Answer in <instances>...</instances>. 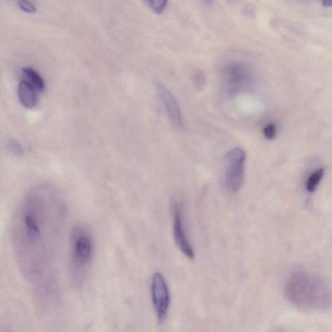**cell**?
<instances>
[{
  "instance_id": "1",
  "label": "cell",
  "mask_w": 332,
  "mask_h": 332,
  "mask_svg": "<svg viewBox=\"0 0 332 332\" xmlns=\"http://www.w3.org/2000/svg\"><path fill=\"white\" fill-rule=\"evenodd\" d=\"M245 151L239 147L228 151L224 158V182L228 191L236 193L245 181Z\"/></svg>"
},
{
  "instance_id": "2",
  "label": "cell",
  "mask_w": 332,
  "mask_h": 332,
  "mask_svg": "<svg viewBox=\"0 0 332 332\" xmlns=\"http://www.w3.org/2000/svg\"><path fill=\"white\" fill-rule=\"evenodd\" d=\"M152 299L159 322H162L167 315L170 303V292L162 274H154L151 285Z\"/></svg>"
},
{
  "instance_id": "3",
  "label": "cell",
  "mask_w": 332,
  "mask_h": 332,
  "mask_svg": "<svg viewBox=\"0 0 332 332\" xmlns=\"http://www.w3.org/2000/svg\"><path fill=\"white\" fill-rule=\"evenodd\" d=\"M73 258L78 266H85L91 260L93 242L84 228L78 227L73 233Z\"/></svg>"
},
{
  "instance_id": "4",
  "label": "cell",
  "mask_w": 332,
  "mask_h": 332,
  "mask_svg": "<svg viewBox=\"0 0 332 332\" xmlns=\"http://www.w3.org/2000/svg\"><path fill=\"white\" fill-rule=\"evenodd\" d=\"M156 89L170 120L177 129H183V117L176 98L162 83L156 82Z\"/></svg>"
},
{
  "instance_id": "5",
  "label": "cell",
  "mask_w": 332,
  "mask_h": 332,
  "mask_svg": "<svg viewBox=\"0 0 332 332\" xmlns=\"http://www.w3.org/2000/svg\"><path fill=\"white\" fill-rule=\"evenodd\" d=\"M174 236L175 243L181 252L189 259H194V251L187 237L183 225L181 207L179 204H175L174 208Z\"/></svg>"
},
{
  "instance_id": "6",
  "label": "cell",
  "mask_w": 332,
  "mask_h": 332,
  "mask_svg": "<svg viewBox=\"0 0 332 332\" xmlns=\"http://www.w3.org/2000/svg\"><path fill=\"white\" fill-rule=\"evenodd\" d=\"M18 96L20 102L25 108L31 109L37 103L36 89L27 80H22L18 87Z\"/></svg>"
},
{
  "instance_id": "7",
  "label": "cell",
  "mask_w": 332,
  "mask_h": 332,
  "mask_svg": "<svg viewBox=\"0 0 332 332\" xmlns=\"http://www.w3.org/2000/svg\"><path fill=\"white\" fill-rule=\"evenodd\" d=\"M22 72L25 77L27 78V81L31 83L36 89L39 91H43L45 89L46 85L45 80L36 70L31 67H24L22 69Z\"/></svg>"
},
{
  "instance_id": "8",
  "label": "cell",
  "mask_w": 332,
  "mask_h": 332,
  "mask_svg": "<svg viewBox=\"0 0 332 332\" xmlns=\"http://www.w3.org/2000/svg\"><path fill=\"white\" fill-rule=\"evenodd\" d=\"M324 172V168H320L309 177L307 183H306V190L309 193L315 192L318 185L323 178Z\"/></svg>"
},
{
  "instance_id": "9",
  "label": "cell",
  "mask_w": 332,
  "mask_h": 332,
  "mask_svg": "<svg viewBox=\"0 0 332 332\" xmlns=\"http://www.w3.org/2000/svg\"><path fill=\"white\" fill-rule=\"evenodd\" d=\"M25 223L27 228L29 239L32 241H37L40 239V230L33 217L27 215L25 218Z\"/></svg>"
},
{
  "instance_id": "10",
  "label": "cell",
  "mask_w": 332,
  "mask_h": 332,
  "mask_svg": "<svg viewBox=\"0 0 332 332\" xmlns=\"http://www.w3.org/2000/svg\"><path fill=\"white\" fill-rule=\"evenodd\" d=\"M150 8L157 14L162 13L167 6L168 2L165 0H148L145 2Z\"/></svg>"
},
{
  "instance_id": "11",
  "label": "cell",
  "mask_w": 332,
  "mask_h": 332,
  "mask_svg": "<svg viewBox=\"0 0 332 332\" xmlns=\"http://www.w3.org/2000/svg\"><path fill=\"white\" fill-rule=\"evenodd\" d=\"M8 149L13 154L17 156H22L24 152L22 145L18 140L11 139L8 142Z\"/></svg>"
},
{
  "instance_id": "12",
  "label": "cell",
  "mask_w": 332,
  "mask_h": 332,
  "mask_svg": "<svg viewBox=\"0 0 332 332\" xmlns=\"http://www.w3.org/2000/svg\"><path fill=\"white\" fill-rule=\"evenodd\" d=\"M18 6L23 11L27 13H34L36 11V6L33 2L27 0L18 1Z\"/></svg>"
},
{
  "instance_id": "13",
  "label": "cell",
  "mask_w": 332,
  "mask_h": 332,
  "mask_svg": "<svg viewBox=\"0 0 332 332\" xmlns=\"http://www.w3.org/2000/svg\"><path fill=\"white\" fill-rule=\"evenodd\" d=\"M264 137L267 140H272L275 138L276 136V128L274 124H269L263 130Z\"/></svg>"
},
{
  "instance_id": "14",
  "label": "cell",
  "mask_w": 332,
  "mask_h": 332,
  "mask_svg": "<svg viewBox=\"0 0 332 332\" xmlns=\"http://www.w3.org/2000/svg\"><path fill=\"white\" fill-rule=\"evenodd\" d=\"M193 79H194L195 85H197L198 88L202 89L204 87V85H205V77L201 71H196Z\"/></svg>"
},
{
  "instance_id": "15",
  "label": "cell",
  "mask_w": 332,
  "mask_h": 332,
  "mask_svg": "<svg viewBox=\"0 0 332 332\" xmlns=\"http://www.w3.org/2000/svg\"><path fill=\"white\" fill-rule=\"evenodd\" d=\"M322 4L325 7H329L331 6L332 2L330 0H325V1L322 2Z\"/></svg>"
}]
</instances>
